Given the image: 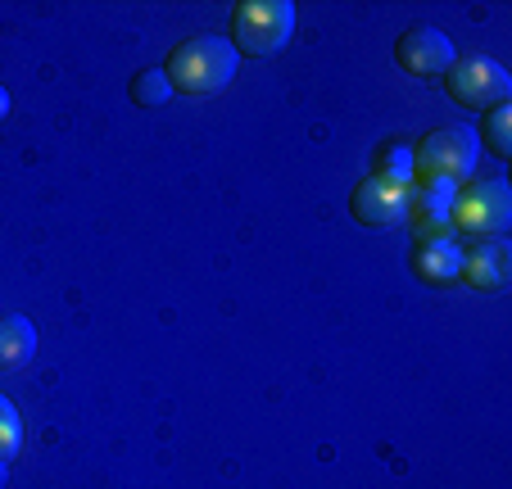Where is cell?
Returning a JSON list of instances; mask_svg holds the SVG:
<instances>
[{
	"label": "cell",
	"mask_w": 512,
	"mask_h": 489,
	"mask_svg": "<svg viewBox=\"0 0 512 489\" xmlns=\"http://www.w3.org/2000/svg\"><path fill=\"white\" fill-rule=\"evenodd\" d=\"M236 68H241V55L218 32H195V37L177 41L164 59V77L173 82V96H191V100L227 91Z\"/></svg>",
	"instance_id": "obj_1"
},
{
	"label": "cell",
	"mask_w": 512,
	"mask_h": 489,
	"mask_svg": "<svg viewBox=\"0 0 512 489\" xmlns=\"http://www.w3.org/2000/svg\"><path fill=\"white\" fill-rule=\"evenodd\" d=\"M290 37H295V5L290 0H241V5H232L227 41L241 59L277 55Z\"/></svg>",
	"instance_id": "obj_2"
},
{
	"label": "cell",
	"mask_w": 512,
	"mask_h": 489,
	"mask_svg": "<svg viewBox=\"0 0 512 489\" xmlns=\"http://www.w3.org/2000/svg\"><path fill=\"white\" fill-rule=\"evenodd\" d=\"M512 227V191L503 177H476L463 182L454 195V209H449V231L458 236H503Z\"/></svg>",
	"instance_id": "obj_3"
},
{
	"label": "cell",
	"mask_w": 512,
	"mask_h": 489,
	"mask_svg": "<svg viewBox=\"0 0 512 489\" xmlns=\"http://www.w3.org/2000/svg\"><path fill=\"white\" fill-rule=\"evenodd\" d=\"M476 154H481V145H476L472 127H431L413 145V173L431 177V182L463 186L476 173Z\"/></svg>",
	"instance_id": "obj_4"
},
{
	"label": "cell",
	"mask_w": 512,
	"mask_h": 489,
	"mask_svg": "<svg viewBox=\"0 0 512 489\" xmlns=\"http://www.w3.org/2000/svg\"><path fill=\"white\" fill-rule=\"evenodd\" d=\"M445 96L454 100L458 109H472V114H485L494 105H508L512 96V77L499 59L490 55H458L454 64L445 68Z\"/></svg>",
	"instance_id": "obj_5"
},
{
	"label": "cell",
	"mask_w": 512,
	"mask_h": 489,
	"mask_svg": "<svg viewBox=\"0 0 512 489\" xmlns=\"http://www.w3.org/2000/svg\"><path fill=\"white\" fill-rule=\"evenodd\" d=\"M349 213H354V222L377 227V231L404 227V218H408V186L368 173L363 182L354 186V191H349Z\"/></svg>",
	"instance_id": "obj_6"
},
{
	"label": "cell",
	"mask_w": 512,
	"mask_h": 489,
	"mask_svg": "<svg viewBox=\"0 0 512 489\" xmlns=\"http://www.w3.org/2000/svg\"><path fill=\"white\" fill-rule=\"evenodd\" d=\"M454 59H458L454 41L440 28H431V23H417V28L399 32V41H395V64L408 77H445V68Z\"/></svg>",
	"instance_id": "obj_7"
},
{
	"label": "cell",
	"mask_w": 512,
	"mask_h": 489,
	"mask_svg": "<svg viewBox=\"0 0 512 489\" xmlns=\"http://www.w3.org/2000/svg\"><path fill=\"white\" fill-rule=\"evenodd\" d=\"M454 195H458L454 182H431V177H413V182H408V218L404 222H408V231H413V240L454 236V231H449Z\"/></svg>",
	"instance_id": "obj_8"
},
{
	"label": "cell",
	"mask_w": 512,
	"mask_h": 489,
	"mask_svg": "<svg viewBox=\"0 0 512 489\" xmlns=\"http://www.w3.org/2000/svg\"><path fill=\"white\" fill-rule=\"evenodd\" d=\"M408 272H413L422 286H458L463 281V245L454 236H426L408 245Z\"/></svg>",
	"instance_id": "obj_9"
},
{
	"label": "cell",
	"mask_w": 512,
	"mask_h": 489,
	"mask_svg": "<svg viewBox=\"0 0 512 489\" xmlns=\"http://www.w3.org/2000/svg\"><path fill=\"white\" fill-rule=\"evenodd\" d=\"M463 281L481 295H499L512 286V245L508 236H485L472 240L463 250Z\"/></svg>",
	"instance_id": "obj_10"
},
{
	"label": "cell",
	"mask_w": 512,
	"mask_h": 489,
	"mask_svg": "<svg viewBox=\"0 0 512 489\" xmlns=\"http://www.w3.org/2000/svg\"><path fill=\"white\" fill-rule=\"evenodd\" d=\"M37 354V326L23 313H0V372H19Z\"/></svg>",
	"instance_id": "obj_11"
},
{
	"label": "cell",
	"mask_w": 512,
	"mask_h": 489,
	"mask_svg": "<svg viewBox=\"0 0 512 489\" xmlns=\"http://www.w3.org/2000/svg\"><path fill=\"white\" fill-rule=\"evenodd\" d=\"M476 132V145L481 150H490L494 159H508L512 154V105H494L481 114V127H472Z\"/></svg>",
	"instance_id": "obj_12"
},
{
	"label": "cell",
	"mask_w": 512,
	"mask_h": 489,
	"mask_svg": "<svg viewBox=\"0 0 512 489\" xmlns=\"http://www.w3.org/2000/svg\"><path fill=\"white\" fill-rule=\"evenodd\" d=\"M372 173L386 177V182H399L408 186L413 182V145L408 141H381L377 150H372Z\"/></svg>",
	"instance_id": "obj_13"
},
{
	"label": "cell",
	"mask_w": 512,
	"mask_h": 489,
	"mask_svg": "<svg viewBox=\"0 0 512 489\" xmlns=\"http://www.w3.org/2000/svg\"><path fill=\"white\" fill-rule=\"evenodd\" d=\"M127 96L136 109H159L173 100V82L164 77V68H136L132 82H127Z\"/></svg>",
	"instance_id": "obj_14"
},
{
	"label": "cell",
	"mask_w": 512,
	"mask_h": 489,
	"mask_svg": "<svg viewBox=\"0 0 512 489\" xmlns=\"http://www.w3.org/2000/svg\"><path fill=\"white\" fill-rule=\"evenodd\" d=\"M23 449V417L5 394H0V462H14V453Z\"/></svg>",
	"instance_id": "obj_15"
},
{
	"label": "cell",
	"mask_w": 512,
	"mask_h": 489,
	"mask_svg": "<svg viewBox=\"0 0 512 489\" xmlns=\"http://www.w3.org/2000/svg\"><path fill=\"white\" fill-rule=\"evenodd\" d=\"M10 109H14V100H10V91L0 87V123H5V118H10Z\"/></svg>",
	"instance_id": "obj_16"
},
{
	"label": "cell",
	"mask_w": 512,
	"mask_h": 489,
	"mask_svg": "<svg viewBox=\"0 0 512 489\" xmlns=\"http://www.w3.org/2000/svg\"><path fill=\"white\" fill-rule=\"evenodd\" d=\"M5 480H10V462H0V489H5Z\"/></svg>",
	"instance_id": "obj_17"
}]
</instances>
